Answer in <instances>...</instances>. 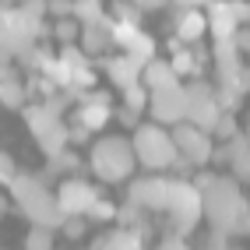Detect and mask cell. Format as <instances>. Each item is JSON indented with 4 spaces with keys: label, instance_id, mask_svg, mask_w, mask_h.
I'll use <instances>...</instances> for the list:
<instances>
[{
    "label": "cell",
    "instance_id": "44dd1931",
    "mask_svg": "<svg viewBox=\"0 0 250 250\" xmlns=\"http://www.w3.org/2000/svg\"><path fill=\"white\" fill-rule=\"evenodd\" d=\"M25 85L21 81H4L0 85V106H7V109H21L25 106Z\"/></svg>",
    "mask_w": 250,
    "mask_h": 250
},
{
    "label": "cell",
    "instance_id": "5b68a950",
    "mask_svg": "<svg viewBox=\"0 0 250 250\" xmlns=\"http://www.w3.org/2000/svg\"><path fill=\"white\" fill-rule=\"evenodd\" d=\"M162 211H169V219L176 226L173 236L190 232L197 222L205 219V215H201V194L190 187V180H169V187H166V208Z\"/></svg>",
    "mask_w": 250,
    "mask_h": 250
},
{
    "label": "cell",
    "instance_id": "277c9868",
    "mask_svg": "<svg viewBox=\"0 0 250 250\" xmlns=\"http://www.w3.org/2000/svg\"><path fill=\"white\" fill-rule=\"evenodd\" d=\"M183 106H187V120H183V124H190V127L201 130V134L211 138L215 120L222 116V109L215 106V85H211V81L190 78L187 85H183Z\"/></svg>",
    "mask_w": 250,
    "mask_h": 250
},
{
    "label": "cell",
    "instance_id": "1f68e13d",
    "mask_svg": "<svg viewBox=\"0 0 250 250\" xmlns=\"http://www.w3.org/2000/svg\"><path fill=\"white\" fill-rule=\"evenodd\" d=\"M155 250H190V243L183 240V236H166V240H159Z\"/></svg>",
    "mask_w": 250,
    "mask_h": 250
},
{
    "label": "cell",
    "instance_id": "4dcf8cb0",
    "mask_svg": "<svg viewBox=\"0 0 250 250\" xmlns=\"http://www.w3.org/2000/svg\"><path fill=\"white\" fill-rule=\"evenodd\" d=\"M46 11L57 14V21H60V18H71V0H49Z\"/></svg>",
    "mask_w": 250,
    "mask_h": 250
},
{
    "label": "cell",
    "instance_id": "d4e9b609",
    "mask_svg": "<svg viewBox=\"0 0 250 250\" xmlns=\"http://www.w3.org/2000/svg\"><path fill=\"white\" fill-rule=\"evenodd\" d=\"M124 109H127V113H138V116H141V113L148 109V92H145L141 85L127 88V92H124Z\"/></svg>",
    "mask_w": 250,
    "mask_h": 250
},
{
    "label": "cell",
    "instance_id": "9a60e30c",
    "mask_svg": "<svg viewBox=\"0 0 250 250\" xmlns=\"http://www.w3.org/2000/svg\"><path fill=\"white\" fill-rule=\"evenodd\" d=\"M226 152H229V166H232V180L243 187L250 180V141H247V134H236L232 141H226Z\"/></svg>",
    "mask_w": 250,
    "mask_h": 250
},
{
    "label": "cell",
    "instance_id": "7c38bea8",
    "mask_svg": "<svg viewBox=\"0 0 250 250\" xmlns=\"http://www.w3.org/2000/svg\"><path fill=\"white\" fill-rule=\"evenodd\" d=\"M173 32H176V42H197L208 32V25H205V11L201 7H194V4H187V7H180V14H176V21H173Z\"/></svg>",
    "mask_w": 250,
    "mask_h": 250
},
{
    "label": "cell",
    "instance_id": "4fadbf2b",
    "mask_svg": "<svg viewBox=\"0 0 250 250\" xmlns=\"http://www.w3.org/2000/svg\"><path fill=\"white\" fill-rule=\"evenodd\" d=\"M176 85H180V78L173 74L169 60L155 57L152 63H145V67H141V88L145 92H162V88H176Z\"/></svg>",
    "mask_w": 250,
    "mask_h": 250
},
{
    "label": "cell",
    "instance_id": "7a4b0ae2",
    "mask_svg": "<svg viewBox=\"0 0 250 250\" xmlns=\"http://www.w3.org/2000/svg\"><path fill=\"white\" fill-rule=\"evenodd\" d=\"M88 166L92 173L103 180V183H124L134 176V152H130V141L124 134H106L92 145L88 152Z\"/></svg>",
    "mask_w": 250,
    "mask_h": 250
},
{
    "label": "cell",
    "instance_id": "8992f818",
    "mask_svg": "<svg viewBox=\"0 0 250 250\" xmlns=\"http://www.w3.org/2000/svg\"><path fill=\"white\" fill-rule=\"evenodd\" d=\"M95 197H99V190L92 187L88 180L63 176V183H60L57 194H53V201H57V208H60L63 219H85V211L95 205Z\"/></svg>",
    "mask_w": 250,
    "mask_h": 250
},
{
    "label": "cell",
    "instance_id": "f546056e",
    "mask_svg": "<svg viewBox=\"0 0 250 250\" xmlns=\"http://www.w3.org/2000/svg\"><path fill=\"white\" fill-rule=\"evenodd\" d=\"M138 215H141V211H138L134 205L116 208V219H120V226H124V229H134V226H138Z\"/></svg>",
    "mask_w": 250,
    "mask_h": 250
},
{
    "label": "cell",
    "instance_id": "5bb4252c",
    "mask_svg": "<svg viewBox=\"0 0 250 250\" xmlns=\"http://www.w3.org/2000/svg\"><path fill=\"white\" fill-rule=\"evenodd\" d=\"M205 11H208V14H205V25H208V32H211V36H215V42H226V39H232V36H236L240 21L232 18L229 4H208Z\"/></svg>",
    "mask_w": 250,
    "mask_h": 250
},
{
    "label": "cell",
    "instance_id": "3957f363",
    "mask_svg": "<svg viewBox=\"0 0 250 250\" xmlns=\"http://www.w3.org/2000/svg\"><path fill=\"white\" fill-rule=\"evenodd\" d=\"M130 152H134V162H141L145 169H173L176 166V148H173V138L166 127H155V124H138L130 130Z\"/></svg>",
    "mask_w": 250,
    "mask_h": 250
},
{
    "label": "cell",
    "instance_id": "7402d4cb",
    "mask_svg": "<svg viewBox=\"0 0 250 250\" xmlns=\"http://www.w3.org/2000/svg\"><path fill=\"white\" fill-rule=\"evenodd\" d=\"M169 67H173L176 78H183V74H190V78H194V74H197V53H190V49H183V46H180V49H176V57L169 60Z\"/></svg>",
    "mask_w": 250,
    "mask_h": 250
},
{
    "label": "cell",
    "instance_id": "52a82bcc",
    "mask_svg": "<svg viewBox=\"0 0 250 250\" xmlns=\"http://www.w3.org/2000/svg\"><path fill=\"white\" fill-rule=\"evenodd\" d=\"M169 138H173L176 155L187 162V166H205V162H211V148H215V141H211L208 134H201L197 127H190V124H176V127L169 130Z\"/></svg>",
    "mask_w": 250,
    "mask_h": 250
},
{
    "label": "cell",
    "instance_id": "83f0119b",
    "mask_svg": "<svg viewBox=\"0 0 250 250\" xmlns=\"http://www.w3.org/2000/svg\"><path fill=\"white\" fill-rule=\"evenodd\" d=\"M18 176V166H14V155L11 152H0V187H7V183Z\"/></svg>",
    "mask_w": 250,
    "mask_h": 250
},
{
    "label": "cell",
    "instance_id": "6da1fadb",
    "mask_svg": "<svg viewBox=\"0 0 250 250\" xmlns=\"http://www.w3.org/2000/svg\"><path fill=\"white\" fill-rule=\"evenodd\" d=\"M201 215H208L211 232L219 236H247L250 219H247V197L243 187L232 176H215V183L201 194Z\"/></svg>",
    "mask_w": 250,
    "mask_h": 250
},
{
    "label": "cell",
    "instance_id": "4316f807",
    "mask_svg": "<svg viewBox=\"0 0 250 250\" xmlns=\"http://www.w3.org/2000/svg\"><path fill=\"white\" fill-rule=\"evenodd\" d=\"M25 250H53V232H46V229H28Z\"/></svg>",
    "mask_w": 250,
    "mask_h": 250
},
{
    "label": "cell",
    "instance_id": "f1b7e54d",
    "mask_svg": "<svg viewBox=\"0 0 250 250\" xmlns=\"http://www.w3.org/2000/svg\"><path fill=\"white\" fill-rule=\"evenodd\" d=\"M63 236H67V240H81V236H85V232H88V222L85 219H63Z\"/></svg>",
    "mask_w": 250,
    "mask_h": 250
},
{
    "label": "cell",
    "instance_id": "e575fe53",
    "mask_svg": "<svg viewBox=\"0 0 250 250\" xmlns=\"http://www.w3.org/2000/svg\"><path fill=\"white\" fill-rule=\"evenodd\" d=\"M81 250H88V247H81Z\"/></svg>",
    "mask_w": 250,
    "mask_h": 250
},
{
    "label": "cell",
    "instance_id": "30bf717a",
    "mask_svg": "<svg viewBox=\"0 0 250 250\" xmlns=\"http://www.w3.org/2000/svg\"><path fill=\"white\" fill-rule=\"evenodd\" d=\"M166 187L169 180L166 176H141L127 183V205H134L138 211H162L166 208Z\"/></svg>",
    "mask_w": 250,
    "mask_h": 250
},
{
    "label": "cell",
    "instance_id": "d6986e66",
    "mask_svg": "<svg viewBox=\"0 0 250 250\" xmlns=\"http://www.w3.org/2000/svg\"><path fill=\"white\" fill-rule=\"evenodd\" d=\"M71 18L88 28V25H109V18L103 14V4L99 0H71Z\"/></svg>",
    "mask_w": 250,
    "mask_h": 250
},
{
    "label": "cell",
    "instance_id": "d6a6232c",
    "mask_svg": "<svg viewBox=\"0 0 250 250\" xmlns=\"http://www.w3.org/2000/svg\"><path fill=\"white\" fill-rule=\"evenodd\" d=\"M120 124H127L130 130H134V127L141 124V116H138V113H127V109H120Z\"/></svg>",
    "mask_w": 250,
    "mask_h": 250
},
{
    "label": "cell",
    "instance_id": "484cf974",
    "mask_svg": "<svg viewBox=\"0 0 250 250\" xmlns=\"http://www.w3.org/2000/svg\"><path fill=\"white\" fill-rule=\"evenodd\" d=\"M240 134V127H236V116L232 113H222L219 120H215V127H211V138H222V141H232Z\"/></svg>",
    "mask_w": 250,
    "mask_h": 250
},
{
    "label": "cell",
    "instance_id": "ac0fdd59",
    "mask_svg": "<svg viewBox=\"0 0 250 250\" xmlns=\"http://www.w3.org/2000/svg\"><path fill=\"white\" fill-rule=\"evenodd\" d=\"M88 250H145V243H141L138 229H116L106 240H95Z\"/></svg>",
    "mask_w": 250,
    "mask_h": 250
},
{
    "label": "cell",
    "instance_id": "e0dca14e",
    "mask_svg": "<svg viewBox=\"0 0 250 250\" xmlns=\"http://www.w3.org/2000/svg\"><path fill=\"white\" fill-rule=\"evenodd\" d=\"M74 46H78L85 57H99V53L109 46V25H88V28H81Z\"/></svg>",
    "mask_w": 250,
    "mask_h": 250
},
{
    "label": "cell",
    "instance_id": "8fae6325",
    "mask_svg": "<svg viewBox=\"0 0 250 250\" xmlns=\"http://www.w3.org/2000/svg\"><path fill=\"white\" fill-rule=\"evenodd\" d=\"M18 208H21V215H25V219L32 222V229L57 232V229L63 226V215H60V208H57V201H53V194H49V190H39L36 197L21 201Z\"/></svg>",
    "mask_w": 250,
    "mask_h": 250
},
{
    "label": "cell",
    "instance_id": "cb8c5ba5",
    "mask_svg": "<svg viewBox=\"0 0 250 250\" xmlns=\"http://www.w3.org/2000/svg\"><path fill=\"white\" fill-rule=\"evenodd\" d=\"M116 219V205L106 197H95V205L85 211V222H113Z\"/></svg>",
    "mask_w": 250,
    "mask_h": 250
},
{
    "label": "cell",
    "instance_id": "603a6c76",
    "mask_svg": "<svg viewBox=\"0 0 250 250\" xmlns=\"http://www.w3.org/2000/svg\"><path fill=\"white\" fill-rule=\"evenodd\" d=\"M49 32H53V39H57L60 46H74V42H78V32H81V25H78L74 18H60L53 28H49Z\"/></svg>",
    "mask_w": 250,
    "mask_h": 250
},
{
    "label": "cell",
    "instance_id": "ffe728a7",
    "mask_svg": "<svg viewBox=\"0 0 250 250\" xmlns=\"http://www.w3.org/2000/svg\"><path fill=\"white\" fill-rule=\"evenodd\" d=\"M25 124L32 127V134H36V138H42L46 130H53V127L63 124V120H60V116H53V113L39 103V106H28V109H25Z\"/></svg>",
    "mask_w": 250,
    "mask_h": 250
},
{
    "label": "cell",
    "instance_id": "ba28073f",
    "mask_svg": "<svg viewBox=\"0 0 250 250\" xmlns=\"http://www.w3.org/2000/svg\"><path fill=\"white\" fill-rule=\"evenodd\" d=\"M148 113H152L155 127H176L187 120V106H183V85L148 92Z\"/></svg>",
    "mask_w": 250,
    "mask_h": 250
},
{
    "label": "cell",
    "instance_id": "2e32d148",
    "mask_svg": "<svg viewBox=\"0 0 250 250\" xmlns=\"http://www.w3.org/2000/svg\"><path fill=\"white\" fill-rule=\"evenodd\" d=\"M106 78L113 81L116 88H134V85H141V67L138 63H130L127 57H113V60H106Z\"/></svg>",
    "mask_w": 250,
    "mask_h": 250
},
{
    "label": "cell",
    "instance_id": "9c48e42d",
    "mask_svg": "<svg viewBox=\"0 0 250 250\" xmlns=\"http://www.w3.org/2000/svg\"><path fill=\"white\" fill-rule=\"evenodd\" d=\"M74 120L78 127L85 130V134H95V130H103L109 120H113V106H109V92H85L81 95V103L74 109Z\"/></svg>",
    "mask_w": 250,
    "mask_h": 250
},
{
    "label": "cell",
    "instance_id": "836d02e7",
    "mask_svg": "<svg viewBox=\"0 0 250 250\" xmlns=\"http://www.w3.org/2000/svg\"><path fill=\"white\" fill-rule=\"evenodd\" d=\"M4 215H7V197L0 194V219H4Z\"/></svg>",
    "mask_w": 250,
    "mask_h": 250
}]
</instances>
